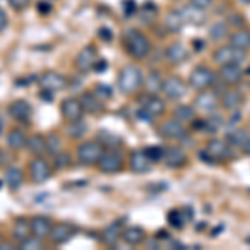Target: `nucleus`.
Masks as SVG:
<instances>
[{
  "mask_svg": "<svg viewBox=\"0 0 250 250\" xmlns=\"http://www.w3.org/2000/svg\"><path fill=\"white\" fill-rule=\"evenodd\" d=\"M124 45L127 48V54L135 60H144L150 55L152 42L147 35L139 29H128L124 34Z\"/></svg>",
  "mask_w": 250,
  "mask_h": 250,
  "instance_id": "1",
  "label": "nucleus"
},
{
  "mask_svg": "<svg viewBox=\"0 0 250 250\" xmlns=\"http://www.w3.org/2000/svg\"><path fill=\"white\" fill-rule=\"evenodd\" d=\"M144 83V74L137 65H125L119 74L117 87L124 95H134Z\"/></svg>",
  "mask_w": 250,
  "mask_h": 250,
  "instance_id": "2",
  "label": "nucleus"
},
{
  "mask_svg": "<svg viewBox=\"0 0 250 250\" xmlns=\"http://www.w3.org/2000/svg\"><path fill=\"white\" fill-rule=\"evenodd\" d=\"M105 147L99 142V140H88V142H82L77 148V160L82 165H97L99 160L102 159Z\"/></svg>",
  "mask_w": 250,
  "mask_h": 250,
  "instance_id": "3",
  "label": "nucleus"
},
{
  "mask_svg": "<svg viewBox=\"0 0 250 250\" xmlns=\"http://www.w3.org/2000/svg\"><path fill=\"white\" fill-rule=\"evenodd\" d=\"M215 80H217V75L210 67L197 65L190 72V75H188V85H190L193 90L200 92V90H205V88H210L212 85H215Z\"/></svg>",
  "mask_w": 250,
  "mask_h": 250,
  "instance_id": "4",
  "label": "nucleus"
},
{
  "mask_svg": "<svg viewBox=\"0 0 250 250\" xmlns=\"http://www.w3.org/2000/svg\"><path fill=\"white\" fill-rule=\"evenodd\" d=\"M212 59L217 65H229V63H239V65H242L245 62V59H247V52H242L239 48L232 47L230 43H227V45H220L213 52Z\"/></svg>",
  "mask_w": 250,
  "mask_h": 250,
  "instance_id": "5",
  "label": "nucleus"
},
{
  "mask_svg": "<svg viewBox=\"0 0 250 250\" xmlns=\"http://www.w3.org/2000/svg\"><path fill=\"white\" fill-rule=\"evenodd\" d=\"M233 148L229 145L227 140L213 139L205 145V155H207V162H225V160L232 159Z\"/></svg>",
  "mask_w": 250,
  "mask_h": 250,
  "instance_id": "6",
  "label": "nucleus"
},
{
  "mask_svg": "<svg viewBox=\"0 0 250 250\" xmlns=\"http://www.w3.org/2000/svg\"><path fill=\"white\" fill-rule=\"evenodd\" d=\"M193 107L195 110L204 112V114H213L220 107V95L213 88L200 90L193 99Z\"/></svg>",
  "mask_w": 250,
  "mask_h": 250,
  "instance_id": "7",
  "label": "nucleus"
},
{
  "mask_svg": "<svg viewBox=\"0 0 250 250\" xmlns=\"http://www.w3.org/2000/svg\"><path fill=\"white\" fill-rule=\"evenodd\" d=\"M99 170L102 173H107V175H112V173H117L122 170L124 167V157L120 152H117V148H108V150L104 152L102 159L97 164Z\"/></svg>",
  "mask_w": 250,
  "mask_h": 250,
  "instance_id": "8",
  "label": "nucleus"
},
{
  "mask_svg": "<svg viewBox=\"0 0 250 250\" xmlns=\"http://www.w3.org/2000/svg\"><path fill=\"white\" fill-rule=\"evenodd\" d=\"M29 173H30L32 184H43V182H47V180L50 179L52 167L42 155H37V157H34V159L30 160Z\"/></svg>",
  "mask_w": 250,
  "mask_h": 250,
  "instance_id": "9",
  "label": "nucleus"
},
{
  "mask_svg": "<svg viewBox=\"0 0 250 250\" xmlns=\"http://www.w3.org/2000/svg\"><path fill=\"white\" fill-rule=\"evenodd\" d=\"M142 110L145 115H148L150 119H155V117H160L165 114V100L162 97H159V94H145L142 97Z\"/></svg>",
  "mask_w": 250,
  "mask_h": 250,
  "instance_id": "10",
  "label": "nucleus"
},
{
  "mask_svg": "<svg viewBox=\"0 0 250 250\" xmlns=\"http://www.w3.org/2000/svg\"><path fill=\"white\" fill-rule=\"evenodd\" d=\"M37 82H39L40 88L50 90V92H59L67 87V77L55 70L43 72V74L37 79Z\"/></svg>",
  "mask_w": 250,
  "mask_h": 250,
  "instance_id": "11",
  "label": "nucleus"
},
{
  "mask_svg": "<svg viewBox=\"0 0 250 250\" xmlns=\"http://www.w3.org/2000/svg\"><path fill=\"white\" fill-rule=\"evenodd\" d=\"M187 92V85L180 77L177 75H170V77L164 79V85H162V94L165 99L168 100H179L182 99Z\"/></svg>",
  "mask_w": 250,
  "mask_h": 250,
  "instance_id": "12",
  "label": "nucleus"
},
{
  "mask_svg": "<svg viewBox=\"0 0 250 250\" xmlns=\"http://www.w3.org/2000/svg\"><path fill=\"white\" fill-rule=\"evenodd\" d=\"M159 134L167 140L184 139V137L187 135V128H185V124H182L180 120H177L175 117H173V119H167L165 122L160 124Z\"/></svg>",
  "mask_w": 250,
  "mask_h": 250,
  "instance_id": "13",
  "label": "nucleus"
},
{
  "mask_svg": "<svg viewBox=\"0 0 250 250\" xmlns=\"http://www.w3.org/2000/svg\"><path fill=\"white\" fill-rule=\"evenodd\" d=\"M7 112L14 120H17L20 124H29L32 120V115H34V108L27 100L20 99L12 102L9 107H7Z\"/></svg>",
  "mask_w": 250,
  "mask_h": 250,
  "instance_id": "14",
  "label": "nucleus"
},
{
  "mask_svg": "<svg viewBox=\"0 0 250 250\" xmlns=\"http://www.w3.org/2000/svg\"><path fill=\"white\" fill-rule=\"evenodd\" d=\"M97 62V48L94 45H85L75 57V68L80 74H87L88 70H92Z\"/></svg>",
  "mask_w": 250,
  "mask_h": 250,
  "instance_id": "15",
  "label": "nucleus"
},
{
  "mask_svg": "<svg viewBox=\"0 0 250 250\" xmlns=\"http://www.w3.org/2000/svg\"><path fill=\"white\" fill-rule=\"evenodd\" d=\"M60 112H62V117L67 120V122H77L83 117V107L80 99H75V97H68L62 102L60 105Z\"/></svg>",
  "mask_w": 250,
  "mask_h": 250,
  "instance_id": "16",
  "label": "nucleus"
},
{
  "mask_svg": "<svg viewBox=\"0 0 250 250\" xmlns=\"http://www.w3.org/2000/svg\"><path fill=\"white\" fill-rule=\"evenodd\" d=\"M75 229L72 224H67V222H62V224H54L52 225V230L48 233V239L54 245H62L67 244L68 240L74 237Z\"/></svg>",
  "mask_w": 250,
  "mask_h": 250,
  "instance_id": "17",
  "label": "nucleus"
},
{
  "mask_svg": "<svg viewBox=\"0 0 250 250\" xmlns=\"http://www.w3.org/2000/svg\"><path fill=\"white\" fill-rule=\"evenodd\" d=\"M219 79L225 85H239L244 79V70L239 63H229V65H220Z\"/></svg>",
  "mask_w": 250,
  "mask_h": 250,
  "instance_id": "18",
  "label": "nucleus"
},
{
  "mask_svg": "<svg viewBox=\"0 0 250 250\" xmlns=\"http://www.w3.org/2000/svg\"><path fill=\"white\" fill-rule=\"evenodd\" d=\"M162 162L167 165L168 168H180L187 164V154L180 147H167L164 150Z\"/></svg>",
  "mask_w": 250,
  "mask_h": 250,
  "instance_id": "19",
  "label": "nucleus"
},
{
  "mask_svg": "<svg viewBox=\"0 0 250 250\" xmlns=\"http://www.w3.org/2000/svg\"><path fill=\"white\" fill-rule=\"evenodd\" d=\"M220 105L225 108V110H239V108L244 105V95H242L240 90L237 88H229V90H224V94L220 95Z\"/></svg>",
  "mask_w": 250,
  "mask_h": 250,
  "instance_id": "20",
  "label": "nucleus"
},
{
  "mask_svg": "<svg viewBox=\"0 0 250 250\" xmlns=\"http://www.w3.org/2000/svg\"><path fill=\"white\" fill-rule=\"evenodd\" d=\"M52 220L45 215H35L30 219V232L32 235L39 237V239H47L48 233L52 230Z\"/></svg>",
  "mask_w": 250,
  "mask_h": 250,
  "instance_id": "21",
  "label": "nucleus"
},
{
  "mask_svg": "<svg viewBox=\"0 0 250 250\" xmlns=\"http://www.w3.org/2000/svg\"><path fill=\"white\" fill-rule=\"evenodd\" d=\"M190 52L185 43L182 42H172L170 45L165 48V59L170 63H182L184 60L188 59Z\"/></svg>",
  "mask_w": 250,
  "mask_h": 250,
  "instance_id": "22",
  "label": "nucleus"
},
{
  "mask_svg": "<svg viewBox=\"0 0 250 250\" xmlns=\"http://www.w3.org/2000/svg\"><path fill=\"white\" fill-rule=\"evenodd\" d=\"M152 167V160L144 150H134L130 155V170L134 173H147Z\"/></svg>",
  "mask_w": 250,
  "mask_h": 250,
  "instance_id": "23",
  "label": "nucleus"
},
{
  "mask_svg": "<svg viewBox=\"0 0 250 250\" xmlns=\"http://www.w3.org/2000/svg\"><path fill=\"white\" fill-rule=\"evenodd\" d=\"M80 102H82V107L83 110L88 112V114L92 115H97L100 114V112L104 110V100H100L99 97H97L94 92H85V94H82V97H80Z\"/></svg>",
  "mask_w": 250,
  "mask_h": 250,
  "instance_id": "24",
  "label": "nucleus"
},
{
  "mask_svg": "<svg viewBox=\"0 0 250 250\" xmlns=\"http://www.w3.org/2000/svg\"><path fill=\"white\" fill-rule=\"evenodd\" d=\"M229 43L242 52H249L250 50V30L237 29L235 32H232V34L229 35Z\"/></svg>",
  "mask_w": 250,
  "mask_h": 250,
  "instance_id": "25",
  "label": "nucleus"
},
{
  "mask_svg": "<svg viewBox=\"0 0 250 250\" xmlns=\"http://www.w3.org/2000/svg\"><path fill=\"white\" fill-rule=\"evenodd\" d=\"M180 12H182V17L185 20V23H190V25H204L205 20H207L205 10L197 9V7H193V5L182 7Z\"/></svg>",
  "mask_w": 250,
  "mask_h": 250,
  "instance_id": "26",
  "label": "nucleus"
},
{
  "mask_svg": "<svg viewBox=\"0 0 250 250\" xmlns=\"http://www.w3.org/2000/svg\"><path fill=\"white\" fill-rule=\"evenodd\" d=\"M144 90L145 94H159L162 92V85H164V79L160 75V72H148L147 75L144 77Z\"/></svg>",
  "mask_w": 250,
  "mask_h": 250,
  "instance_id": "27",
  "label": "nucleus"
},
{
  "mask_svg": "<svg viewBox=\"0 0 250 250\" xmlns=\"http://www.w3.org/2000/svg\"><path fill=\"white\" fill-rule=\"evenodd\" d=\"M164 25H165V29H167L168 32H172V34H179L185 25L182 12L180 10L167 12V15H165V19H164Z\"/></svg>",
  "mask_w": 250,
  "mask_h": 250,
  "instance_id": "28",
  "label": "nucleus"
},
{
  "mask_svg": "<svg viewBox=\"0 0 250 250\" xmlns=\"http://www.w3.org/2000/svg\"><path fill=\"white\" fill-rule=\"evenodd\" d=\"M122 240L127 245H140L145 240V230L140 227H135V225L127 227L122 230Z\"/></svg>",
  "mask_w": 250,
  "mask_h": 250,
  "instance_id": "29",
  "label": "nucleus"
},
{
  "mask_svg": "<svg viewBox=\"0 0 250 250\" xmlns=\"http://www.w3.org/2000/svg\"><path fill=\"white\" fill-rule=\"evenodd\" d=\"M5 184L10 190H19L23 185V172L19 167H9L5 170Z\"/></svg>",
  "mask_w": 250,
  "mask_h": 250,
  "instance_id": "30",
  "label": "nucleus"
},
{
  "mask_svg": "<svg viewBox=\"0 0 250 250\" xmlns=\"http://www.w3.org/2000/svg\"><path fill=\"white\" fill-rule=\"evenodd\" d=\"M32 232H30V220L27 219H17L12 227V239L15 242H22L25 240L27 237H30Z\"/></svg>",
  "mask_w": 250,
  "mask_h": 250,
  "instance_id": "31",
  "label": "nucleus"
},
{
  "mask_svg": "<svg viewBox=\"0 0 250 250\" xmlns=\"http://www.w3.org/2000/svg\"><path fill=\"white\" fill-rule=\"evenodd\" d=\"M27 140H29V137L25 135L23 130H20V128H14L7 135V145H9L12 150H22L23 147H27Z\"/></svg>",
  "mask_w": 250,
  "mask_h": 250,
  "instance_id": "32",
  "label": "nucleus"
},
{
  "mask_svg": "<svg viewBox=\"0 0 250 250\" xmlns=\"http://www.w3.org/2000/svg\"><path fill=\"white\" fill-rule=\"evenodd\" d=\"M27 148H29V152L32 155H42L47 152V140L43 135L40 134H34L29 137V140H27Z\"/></svg>",
  "mask_w": 250,
  "mask_h": 250,
  "instance_id": "33",
  "label": "nucleus"
},
{
  "mask_svg": "<svg viewBox=\"0 0 250 250\" xmlns=\"http://www.w3.org/2000/svg\"><path fill=\"white\" fill-rule=\"evenodd\" d=\"M120 239H122V230H120V224H117V222L108 225L102 233V242L107 247H115Z\"/></svg>",
  "mask_w": 250,
  "mask_h": 250,
  "instance_id": "34",
  "label": "nucleus"
},
{
  "mask_svg": "<svg viewBox=\"0 0 250 250\" xmlns=\"http://www.w3.org/2000/svg\"><path fill=\"white\" fill-rule=\"evenodd\" d=\"M173 117H175L177 120H180L182 124L193 122V120H195V117H197L195 107L187 105V104H182V105L175 107V110H173Z\"/></svg>",
  "mask_w": 250,
  "mask_h": 250,
  "instance_id": "35",
  "label": "nucleus"
},
{
  "mask_svg": "<svg viewBox=\"0 0 250 250\" xmlns=\"http://www.w3.org/2000/svg\"><path fill=\"white\" fill-rule=\"evenodd\" d=\"M247 137H249V134L244 130V128H233L225 140H227L232 148H239V150H242L245 142H247Z\"/></svg>",
  "mask_w": 250,
  "mask_h": 250,
  "instance_id": "36",
  "label": "nucleus"
},
{
  "mask_svg": "<svg viewBox=\"0 0 250 250\" xmlns=\"http://www.w3.org/2000/svg\"><path fill=\"white\" fill-rule=\"evenodd\" d=\"M208 35H210V39L213 40V42H220V40H224L225 37L230 35V32H229V23L227 22L212 23L210 30H208Z\"/></svg>",
  "mask_w": 250,
  "mask_h": 250,
  "instance_id": "37",
  "label": "nucleus"
},
{
  "mask_svg": "<svg viewBox=\"0 0 250 250\" xmlns=\"http://www.w3.org/2000/svg\"><path fill=\"white\" fill-rule=\"evenodd\" d=\"M85 132H87V124L83 122L82 119L77 120V122H68L67 135L70 137V139L77 140V139H80L82 135H85Z\"/></svg>",
  "mask_w": 250,
  "mask_h": 250,
  "instance_id": "38",
  "label": "nucleus"
},
{
  "mask_svg": "<svg viewBox=\"0 0 250 250\" xmlns=\"http://www.w3.org/2000/svg\"><path fill=\"white\" fill-rule=\"evenodd\" d=\"M45 140H47V152L50 155H55L57 152L62 150V139H60L59 134L52 132V134H48L45 137Z\"/></svg>",
  "mask_w": 250,
  "mask_h": 250,
  "instance_id": "39",
  "label": "nucleus"
},
{
  "mask_svg": "<svg viewBox=\"0 0 250 250\" xmlns=\"http://www.w3.org/2000/svg\"><path fill=\"white\" fill-rule=\"evenodd\" d=\"M99 140L100 144L105 147V150H108V148H117V147H120V139L117 135H112V134H108V132H100L99 134Z\"/></svg>",
  "mask_w": 250,
  "mask_h": 250,
  "instance_id": "40",
  "label": "nucleus"
},
{
  "mask_svg": "<svg viewBox=\"0 0 250 250\" xmlns=\"http://www.w3.org/2000/svg\"><path fill=\"white\" fill-rule=\"evenodd\" d=\"M167 219H168V224H170L172 227H175V229H182L185 225V220H187V219H185V215H184L182 208H175V210L168 212Z\"/></svg>",
  "mask_w": 250,
  "mask_h": 250,
  "instance_id": "41",
  "label": "nucleus"
},
{
  "mask_svg": "<svg viewBox=\"0 0 250 250\" xmlns=\"http://www.w3.org/2000/svg\"><path fill=\"white\" fill-rule=\"evenodd\" d=\"M19 249H22V250H40V249H43V242H42V239H39V237L30 235V237H27L25 240L19 242Z\"/></svg>",
  "mask_w": 250,
  "mask_h": 250,
  "instance_id": "42",
  "label": "nucleus"
},
{
  "mask_svg": "<svg viewBox=\"0 0 250 250\" xmlns=\"http://www.w3.org/2000/svg\"><path fill=\"white\" fill-rule=\"evenodd\" d=\"M72 164V157L70 154H67V152H57V154L54 155V167L59 168V170H63V168H68Z\"/></svg>",
  "mask_w": 250,
  "mask_h": 250,
  "instance_id": "43",
  "label": "nucleus"
},
{
  "mask_svg": "<svg viewBox=\"0 0 250 250\" xmlns=\"http://www.w3.org/2000/svg\"><path fill=\"white\" fill-rule=\"evenodd\" d=\"M164 150H165V148H162V147H155V145H152V147H145V148H144V152L147 154L148 159L152 160V164H154V162H162V159H164Z\"/></svg>",
  "mask_w": 250,
  "mask_h": 250,
  "instance_id": "44",
  "label": "nucleus"
},
{
  "mask_svg": "<svg viewBox=\"0 0 250 250\" xmlns=\"http://www.w3.org/2000/svg\"><path fill=\"white\" fill-rule=\"evenodd\" d=\"M92 92H94L100 100H104V102H107V100L112 97V88H110V85H107V83H95V87Z\"/></svg>",
  "mask_w": 250,
  "mask_h": 250,
  "instance_id": "45",
  "label": "nucleus"
},
{
  "mask_svg": "<svg viewBox=\"0 0 250 250\" xmlns=\"http://www.w3.org/2000/svg\"><path fill=\"white\" fill-rule=\"evenodd\" d=\"M227 23H229V25L237 27V29H244V25H245V19L242 17L240 14H232L230 17L227 19Z\"/></svg>",
  "mask_w": 250,
  "mask_h": 250,
  "instance_id": "46",
  "label": "nucleus"
},
{
  "mask_svg": "<svg viewBox=\"0 0 250 250\" xmlns=\"http://www.w3.org/2000/svg\"><path fill=\"white\" fill-rule=\"evenodd\" d=\"M14 10H23L30 3V0H7Z\"/></svg>",
  "mask_w": 250,
  "mask_h": 250,
  "instance_id": "47",
  "label": "nucleus"
},
{
  "mask_svg": "<svg viewBox=\"0 0 250 250\" xmlns=\"http://www.w3.org/2000/svg\"><path fill=\"white\" fill-rule=\"evenodd\" d=\"M190 5L197 7V9H202V10H207L208 7L212 5V0H188Z\"/></svg>",
  "mask_w": 250,
  "mask_h": 250,
  "instance_id": "48",
  "label": "nucleus"
},
{
  "mask_svg": "<svg viewBox=\"0 0 250 250\" xmlns=\"http://www.w3.org/2000/svg\"><path fill=\"white\" fill-rule=\"evenodd\" d=\"M7 25H9V17H7L5 10L0 9V32H2L3 29H5Z\"/></svg>",
  "mask_w": 250,
  "mask_h": 250,
  "instance_id": "49",
  "label": "nucleus"
},
{
  "mask_svg": "<svg viewBox=\"0 0 250 250\" xmlns=\"http://www.w3.org/2000/svg\"><path fill=\"white\" fill-rule=\"evenodd\" d=\"M107 68V60H99L97 59V62H95V65L92 70H97V72H100V70H105Z\"/></svg>",
  "mask_w": 250,
  "mask_h": 250,
  "instance_id": "50",
  "label": "nucleus"
},
{
  "mask_svg": "<svg viewBox=\"0 0 250 250\" xmlns=\"http://www.w3.org/2000/svg\"><path fill=\"white\" fill-rule=\"evenodd\" d=\"M39 12L40 14H48V12L52 10V5H48V3H45V2H39Z\"/></svg>",
  "mask_w": 250,
  "mask_h": 250,
  "instance_id": "51",
  "label": "nucleus"
},
{
  "mask_svg": "<svg viewBox=\"0 0 250 250\" xmlns=\"http://www.w3.org/2000/svg\"><path fill=\"white\" fill-rule=\"evenodd\" d=\"M52 94H54V92H50V90H43V88H42V92H40V99L45 100V102H50L52 97H54Z\"/></svg>",
  "mask_w": 250,
  "mask_h": 250,
  "instance_id": "52",
  "label": "nucleus"
},
{
  "mask_svg": "<svg viewBox=\"0 0 250 250\" xmlns=\"http://www.w3.org/2000/svg\"><path fill=\"white\" fill-rule=\"evenodd\" d=\"M12 249H14V245H12L10 242L0 240V250H12Z\"/></svg>",
  "mask_w": 250,
  "mask_h": 250,
  "instance_id": "53",
  "label": "nucleus"
},
{
  "mask_svg": "<svg viewBox=\"0 0 250 250\" xmlns=\"http://www.w3.org/2000/svg\"><path fill=\"white\" fill-rule=\"evenodd\" d=\"M242 152H244L245 155H249V157H250V134H249V137H247V142H245L244 148H242Z\"/></svg>",
  "mask_w": 250,
  "mask_h": 250,
  "instance_id": "54",
  "label": "nucleus"
},
{
  "mask_svg": "<svg viewBox=\"0 0 250 250\" xmlns=\"http://www.w3.org/2000/svg\"><path fill=\"white\" fill-rule=\"evenodd\" d=\"M3 162V152H2V148H0V165H2Z\"/></svg>",
  "mask_w": 250,
  "mask_h": 250,
  "instance_id": "55",
  "label": "nucleus"
},
{
  "mask_svg": "<svg viewBox=\"0 0 250 250\" xmlns=\"http://www.w3.org/2000/svg\"><path fill=\"white\" fill-rule=\"evenodd\" d=\"M247 79H249V87H250V68L247 70Z\"/></svg>",
  "mask_w": 250,
  "mask_h": 250,
  "instance_id": "56",
  "label": "nucleus"
},
{
  "mask_svg": "<svg viewBox=\"0 0 250 250\" xmlns=\"http://www.w3.org/2000/svg\"><path fill=\"white\" fill-rule=\"evenodd\" d=\"M240 2H242V3H247V5H249V3H250V0H240Z\"/></svg>",
  "mask_w": 250,
  "mask_h": 250,
  "instance_id": "57",
  "label": "nucleus"
},
{
  "mask_svg": "<svg viewBox=\"0 0 250 250\" xmlns=\"http://www.w3.org/2000/svg\"><path fill=\"white\" fill-rule=\"evenodd\" d=\"M0 134H2V120H0Z\"/></svg>",
  "mask_w": 250,
  "mask_h": 250,
  "instance_id": "58",
  "label": "nucleus"
}]
</instances>
